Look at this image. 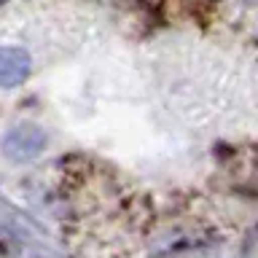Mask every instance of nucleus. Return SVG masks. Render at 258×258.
<instances>
[{
	"label": "nucleus",
	"instance_id": "f03ea898",
	"mask_svg": "<svg viewBox=\"0 0 258 258\" xmlns=\"http://www.w3.org/2000/svg\"><path fill=\"white\" fill-rule=\"evenodd\" d=\"M30 54L19 46H3L0 48V86L14 89L30 76Z\"/></svg>",
	"mask_w": 258,
	"mask_h": 258
},
{
	"label": "nucleus",
	"instance_id": "f257e3e1",
	"mask_svg": "<svg viewBox=\"0 0 258 258\" xmlns=\"http://www.w3.org/2000/svg\"><path fill=\"white\" fill-rule=\"evenodd\" d=\"M46 148V135L35 124H19L3 135V153L11 161H30Z\"/></svg>",
	"mask_w": 258,
	"mask_h": 258
}]
</instances>
